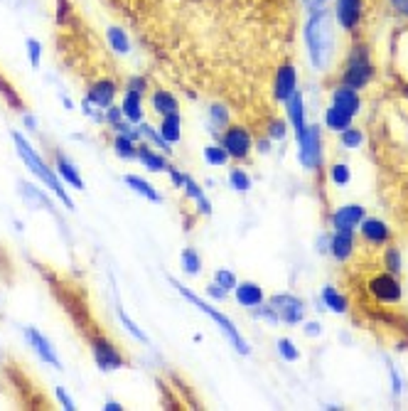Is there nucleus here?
<instances>
[{
	"instance_id": "49530a36",
	"label": "nucleus",
	"mask_w": 408,
	"mask_h": 411,
	"mask_svg": "<svg viewBox=\"0 0 408 411\" xmlns=\"http://www.w3.org/2000/svg\"><path fill=\"white\" fill-rule=\"evenodd\" d=\"M148 79L143 74H136V76H131V79H128V84H126V89L128 91H136V94H141L143 99H146V94H148Z\"/></svg>"
},
{
	"instance_id": "b1692460",
	"label": "nucleus",
	"mask_w": 408,
	"mask_h": 411,
	"mask_svg": "<svg viewBox=\"0 0 408 411\" xmlns=\"http://www.w3.org/2000/svg\"><path fill=\"white\" fill-rule=\"evenodd\" d=\"M121 111H123V116H126V121L141 123L143 121V96L136 94V91H128L126 89V96H123Z\"/></svg>"
},
{
	"instance_id": "9b49d317",
	"label": "nucleus",
	"mask_w": 408,
	"mask_h": 411,
	"mask_svg": "<svg viewBox=\"0 0 408 411\" xmlns=\"http://www.w3.org/2000/svg\"><path fill=\"white\" fill-rule=\"evenodd\" d=\"M25 337H28L30 347H33V350L37 352V357L42 359V362H47V364H52V367L62 369V362H59V357H57V352H54V347H52V342L42 335V332L37 330V328H25Z\"/></svg>"
},
{
	"instance_id": "0eeeda50",
	"label": "nucleus",
	"mask_w": 408,
	"mask_h": 411,
	"mask_svg": "<svg viewBox=\"0 0 408 411\" xmlns=\"http://www.w3.org/2000/svg\"><path fill=\"white\" fill-rule=\"evenodd\" d=\"M366 291H369V296L374 298L376 303H386V306L399 303L401 298H404V289H401V284L396 281V274H389V271H379V274L371 276V279L366 281Z\"/></svg>"
},
{
	"instance_id": "3c124183",
	"label": "nucleus",
	"mask_w": 408,
	"mask_h": 411,
	"mask_svg": "<svg viewBox=\"0 0 408 411\" xmlns=\"http://www.w3.org/2000/svg\"><path fill=\"white\" fill-rule=\"evenodd\" d=\"M206 294H209V298H214V301H226V291L219 284H214V281L206 286Z\"/></svg>"
},
{
	"instance_id": "7ed1b4c3",
	"label": "nucleus",
	"mask_w": 408,
	"mask_h": 411,
	"mask_svg": "<svg viewBox=\"0 0 408 411\" xmlns=\"http://www.w3.org/2000/svg\"><path fill=\"white\" fill-rule=\"evenodd\" d=\"M13 143H15V148H18V156L23 158V163L28 166V170L35 173V175L42 180V183L52 190V192H54L57 197H59L62 202H64L66 209H74V199H71L69 195H66V190H64V185H62V180L57 178L54 173H52V168L47 166V163H45L42 158H40L37 153H35V148L30 146V143L25 141V138L20 136V133H13Z\"/></svg>"
},
{
	"instance_id": "473e14b6",
	"label": "nucleus",
	"mask_w": 408,
	"mask_h": 411,
	"mask_svg": "<svg viewBox=\"0 0 408 411\" xmlns=\"http://www.w3.org/2000/svg\"><path fill=\"white\" fill-rule=\"evenodd\" d=\"M138 131H141V138H148V141L153 143L155 148H160V151H165V156H170L173 153V148H170V143L165 141L163 136H160V131L158 128H153L151 123H138Z\"/></svg>"
},
{
	"instance_id": "39448f33",
	"label": "nucleus",
	"mask_w": 408,
	"mask_h": 411,
	"mask_svg": "<svg viewBox=\"0 0 408 411\" xmlns=\"http://www.w3.org/2000/svg\"><path fill=\"white\" fill-rule=\"evenodd\" d=\"M298 161L305 170L322 168V128L308 126L303 136H298Z\"/></svg>"
},
{
	"instance_id": "dca6fc26",
	"label": "nucleus",
	"mask_w": 408,
	"mask_h": 411,
	"mask_svg": "<svg viewBox=\"0 0 408 411\" xmlns=\"http://www.w3.org/2000/svg\"><path fill=\"white\" fill-rule=\"evenodd\" d=\"M366 217V209L361 204H344L332 214V227L334 229H354Z\"/></svg>"
},
{
	"instance_id": "09e8293b",
	"label": "nucleus",
	"mask_w": 408,
	"mask_h": 411,
	"mask_svg": "<svg viewBox=\"0 0 408 411\" xmlns=\"http://www.w3.org/2000/svg\"><path fill=\"white\" fill-rule=\"evenodd\" d=\"M389 10L399 18L408 20V0H389Z\"/></svg>"
},
{
	"instance_id": "c03bdc74",
	"label": "nucleus",
	"mask_w": 408,
	"mask_h": 411,
	"mask_svg": "<svg viewBox=\"0 0 408 411\" xmlns=\"http://www.w3.org/2000/svg\"><path fill=\"white\" fill-rule=\"evenodd\" d=\"M25 47H28V57H30V64H33V69H37L40 62H42V45H40V40L28 37Z\"/></svg>"
},
{
	"instance_id": "393cba45",
	"label": "nucleus",
	"mask_w": 408,
	"mask_h": 411,
	"mask_svg": "<svg viewBox=\"0 0 408 411\" xmlns=\"http://www.w3.org/2000/svg\"><path fill=\"white\" fill-rule=\"evenodd\" d=\"M18 187H20V195H23V199L30 204V207L49 209V212H52V202L47 199V195H45L42 190H37L35 185H28V183H18Z\"/></svg>"
},
{
	"instance_id": "a878e982",
	"label": "nucleus",
	"mask_w": 408,
	"mask_h": 411,
	"mask_svg": "<svg viewBox=\"0 0 408 411\" xmlns=\"http://www.w3.org/2000/svg\"><path fill=\"white\" fill-rule=\"evenodd\" d=\"M352 118L354 116H349L347 111L337 109V106H330V109L325 111V126H327L330 131H334V133H342V131H347V128L352 126Z\"/></svg>"
},
{
	"instance_id": "9d476101",
	"label": "nucleus",
	"mask_w": 408,
	"mask_h": 411,
	"mask_svg": "<svg viewBox=\"0 0 408 411\" xmlns=\"http://www.w3.org/2000/svg\"><path fill=\"white\" fill-rule=\"evenodd\" d=\"M334 20L344 33H357L364 20V0H334Z\"/></svg>"
},
{
	"instance_id": "a211bd4d",
	"label": "nucleus",
	"mask_w": 408,
	"mask_h": 411,
	"mask_svg": "<svg viewBox=\"0 0 408 411\" xmlns=\"http://www.w3.org/2000/svg\"><path fill=\"white\" fill-rule=\"evenodd\" d=\"M286 111H288L291 123L296 126V136H303L308 128V121H305V99H303L301 91H296V94L286 101Z\"/></svg>"
},
{
	"instance_id": "ea45409f",
	"label": "nucleus",
	"mask_w": 408,
	"mask_h": 411,
	"mask_svg": "<svg viewBox=\"0 0 408 411\" xmlns=\"http://www.w3.org/2000/svg\"><path fill=\"white\" fill-rule=\"evenodd\" d=\"M330 178H332V183L337 185V187H344V185L352 180V170H349L347 163H334V166L330 168Z\"/></svg>"
},
{
	"instance_id": "7c9ffc66",
	"label": "nucleus",
	"mask_w": 408,
	"mask_h": 411,
	"mask_svg": "<svg viewBox=\"0 0 408 411\" xmlns=\"http://www.w3.org/2000/svg\"><path fill=\"white\" fill-rule=\"evenodd\" d=\"M322 303L332 313H347V308H349L347 298L339 294V291L334 289V286H325V289H322Z\"/></svg>"
},
{
	"instance_id": "8fccbe9b",
	"label": "nucleus",
	"mask_w": 408,
	"mask_h": 411,
	"mask_svg": "<svg viewBox=\"0 0 408 411\" xmlns=\"http://www.w3.org/2000/svg\"><path fill=\"white\" fill-rule=\"evenodd\" d=\"M57 399H59V404L64 407L66 411H74L76 407H74V399L69 397V394L64 392V387H57Z\"/></svg>"
},
{
	"instance_id": "4c0bfd02",
	"label": "nucleus",
	"mask_w": 408,
	"mask_h": 411,
	"mask_svg": "<svg viewBox=\"0 0 408 411\" xmlns=\"http://www.w3.org/2000/svg\"><path fill=\"white\" fill-rule=\"evenodd\" d=\"M339 136H342V146L347 148V151H357V148H361V143H364L361 128H354V126H349L347 131H342Z\"/></svg>"
},
{
	"instance_id": "58836bf2",
	"label": "nucleus",
	"mask_w": 408,
	"mask_h": 411,
	"mask_svg": "<svg viewBox=\"0 0 408 411\" xmlns=\"http://www.w3.org/2000/svg\"><path fill=\"white\" fill-rule=\"evenodd\" d=\"M276 345H278V354H281L286 362H298V359H301V350H298L296 342H293L291 337H281Z\"/></svg>"
},
{
	"instance_id": "2f4dec72",
	"label": "nucleus",
	"mask_w": 408,
	"mask_h": 411,
	"mask_svg": "<svg viewBox=\"0 0 408 411\" xmlns=\"http://www.w3.org/2000/svg\"><path fill=\"white\" fill-rule=\"evenodd\" d=\"M113 151H116V156L123 158V161H136V158H138L136 141H131V138L121 136V133H118V136L113 138Z\"/></svg>"
},
{
	"instance_id": "5701e85b",
	"label": "nucleus",
	"mask_w": 408,
	"mask_h": 411,
	"mask_svg": "<svg viewBox=\"0 0 408 411\" xmlns=\"http://www.w3.org/2000/svg\"><path fill=\"white\" fill-rule=\"evenodd\" d=\"M138 161L146 166V170L151 173H168V158L160 156V153H155L153 148L148 146H138Z\"/></svg>"
},
{
	"instance_id": "aec40b11",
	"label": "nucleus",
	"mask_w": 408,
	"mask_h": 411,
	"mask_svg": "<svg viewBox=\"0 0 408 411\" xmlns=\"http://www.w3.org/2000/svg\"><path fill=\"white\" fill-rule=\"evenodd\" d=\"M234 296H236V303L244 308H256L263 303V289L258 284H254V281H241V284H236Z\"/></svg>"
},
{
	"instance_id": "de8ad7c7",
	"label": "nucleus",
	"mask_w": 408,
	"mask_h": 411,
	"mask_svg": "<svg viewBox=\"0 0 408 411\" xmlns=\"http://www.w3.org/2000/svg\"><path fill=\"white\" fill-rule=\"evenodd\" d=\"M69 15H71L69 0H57V23H59V25H66Z\"/></svg>"
},
{
	"instance_id": "603ef678",
	"label": "nucleus",
	"mask_w": 408,
	"mask_h": 411,
	"mask_svg": "<svg viewBox=\"0 0 408 411\" xmlns=\"http://www.w3.org/2000/svg\"><path fill=\"white\" fill-rule=\"evenodd\" d=\"M168 175H170V180H173L175 187H182V185H185V173L180 170V168H173V166H170V168H168Z\"/></svg>"
},
{
	"instance_id": "4d7b16f0",
	"label": "nucleus",
	"mask_w": 408,
	"mask_h": 411,
	"mask_svg": "<svg viewBox=\"0 0 408 411\" xmlns=\"http://www.w3.org/2000/svg\"><path fill=\"white\" fill-rule=\"evenodd\" d=\"M317 251H320V254H327V251H330V236L327 234H322L317 239Z\"/></svg>"
},
{
	"instance_id": "4be33fe9",
	"label": "nucleus",
	"mask_w": 408,
	"mask_h": 411,
	"mask_svg": "<svg viewBox=\"0 0 408 411\" xmlns=\"http://www.w3.org/2000/svg\"><path fill=\"white\" fill-rule=\"evenodd\" d=\"M57 173H59V180H64V183L71 185L74 190H84L79 170H76L74 163H71L66 156H62V153H57Z\"/></svg>"
},
{
	"instance_id": "4468645a",
	"label": "nucleus",
	"mask_w": 408,
	"mask_h": 411,
	"mask_svg": "<svg viewBox=\"0 0 408 411\" xmlns=\"http://www.w3.org/2000/svg\"><path fill=\"white\" fill-rule=\"evenodd\" d=\"M332 106L347 111L349 116H357L359 111H361L359 89H354V86H347V84L334 86V89H332Z\"/></svg>"
},
{
	"instance_id": "c85d7f7f",
	"label": "nucleus",
	"mask_w": 408,
	"mask_h": 411,
	"mask_svg": "<svg viewBox=\"0 0 408 411\" xmlns=\"http://www.w3.org/2000/svg\"><path fill=\"white\" fill-rule=\"evenodd\" d=\"M106 40H108V45H111V50L116 54H128L131 52V40H128V35H126V30L123 28H108L106 30Z\"/></svg>"
},
{
	"instance_id": "6ab92c4d",
	"label": "nucleus",
	"mask_w": 408,
	"mask_h": 411,
	"mask_svg": "<svg viewBox=\"0 0 408 411\" xmlns=\"http://www.w3.org/2000/svg\"><path fill=\"white\" fill-rule=\"evenodd\" d=\"M151 106H153V111H155L158 116H168V114H175V111H180L177 96H175L173 91L163 89V86L153 89V94H151Z\"/></svg>"
},
{
	"instance_id": "f704fd0d",
	"label": "nucleus",
	"mask_w": 408,
	"mask_h": 411,
	"mask_svg": "<svg viewBox=\"0 0 408 411\" xmlns=\"http://www.w3.org/2000/svg\"><path fill=\"white\" fill-rule=\"evenodd\" d=\"M204 161L209 163V166H214V168H224L231 158H229V153L224 151L221 143H211V146L204 148Z\"/></svg>"
},
{
	"instance_id": "a19ab883",
	"label": "nucleus",
	"mask_w": 408,
	"mask_h": 411,
	"mask_svg": "<svg viewBox=\"0 0 408 411\" xmlns=\"http://www.w3.org/2000/svg\"><path fill=\"white\" fill-rule=\"evenodd\" d=\"M116 313H118V318H121L123 328H126V330H128V332H131V335H133V337H136V340H138V342H146V345H148V342H151V340H148V335H146V332H143V330H141V328H138V325H136V323H133V320H131V318H128V316H126V311H123V308H121V306H118V311H116Z\"/></svg>"
},
{
	"instance_id": "ddd939ff",
	"label": "nucleus",
	"mask_w": 408,
	"mask_h": 411,
	"mask_svg": "<svg viewBox=\"0 0 408 411\" xmlns=\"http://www.w3.org/2000/svg\"><path fill=\"white\" fill-rule=\"evenodd\" d=\"M330 254L344 264L352 259L354 254V229H334V234L330 236Z\"/></svg>"
},
{
	"instance_id": "f3484780",
	"label": "nucleus",
	"mask_w": 408,
	"mask_h": 411,
	"mask_svg": "<svg viewBox=\"0 0 408 411\" xmlns=\"http://www.w3.org/2000/svg\"><path fill=\"white\" fill-rule=\"evenodd\" d=\"M361 236L371 246H386L391 239V229L381 219H361Z\"/></svg>"
},
{
	"instance_id": "72a5a7b5",
	"label": "nucleus",
	"mask_w": 408,
	"mask_h": 411,
	"mask_svg": "<svg viewBox=\"0 0 408 411\" xmlns=\"http://www.w3.org/2000/svg\"><path fill=\"white\" fill-rule=\"evenodd\" d=\"M229 185L234 192L246 195L251 190V175L244 170V168H231L229 170Z\"/></svg>"
},
{
	"instance_id": "a18cd8bd",
	"label": "nucleus",
	"mask_w": 408,
	"mask_h": 411,
	"mask_svg": "<svg viewBox=\"0 0 408 411\" xmlns=\"http://www.w3.org/2000/svg\"><path fill=\"white\" fill-rule=\"evenodd\" d=\"M182 190H185V197H190V199H194L197 202L199 197L204 195V190H202V185L197 183L192 175H185V185H182Z\"/></svg>"
},
{
	"instance_id": "412c9836",
	"label": "nucleus",
	"mask_w": 408,
	"mask_h": 411,
	"mask_svg": "<svg viewBox=\"0 0 408 411\" xmlns=\"http://www.w3.org/2000/svg\"><path fill=\"white\" fill-rule=\"evenodd\" d=\"M163 121H160V136L165 138V141L173 146V143H177L180 138H182V116H180V111H175V114H168V116H160Z\"/></svg>"
},
{
	"instance_id": "f03ea898",
	"label": "nucleus",
	"mask_w": 408,
	"mask_h": 411,
	"mask_svg": "<svg viewBox=\"0 0 408 411\" xmlns=\"http://www.w3.org/2000/svg\"><path fill=\"white\" fill-rule=\"evenodd\" d=\"M170 284H173V289H177V294L185 298V301H190L194 308H197L199 313H204V316H209L211 320L216 323V328H219V332L226 337V340L231 342V347H234L239 354H251V347H249V342L241 337V332H239V328L234 325V320H231L229 316H224L221 311H216L211 303H204L199 296H194L192 291L187 289V286H182L180 281H175V279H170Z\"/></svg>"
},
{
	"instance_id": "bb28decb",
	"label": "nucleus",
	"mask_w": 408,
	"mask_h": 411,
	"mask_svg": "<svg viewBox=\"0 0 408 411\" xmlns=\"http://www.w3.org/2000/svg\"><path fill=\"white\" fill-rule=\"evenodd\" d=\"M0 99H3L5 104L10 106V109H15V111H25V101H23V96H20V91L15 89L13 81L5 79L3 71H0Z\"/></svg>"
},
{
	"instance_id": "2eb2a0df",
	"label": "nucleus",
	"mask_w": 408,
	"mask_h": 411,
	"mask_svg": "<svg viewBox=\"0 0 408 411\" xmlns=\"http://www.w3.org/2000/svg\"><path fill=\"white\" fill-rule=\"evenodd\" d=\"M116 91H118L116 81L106 79V76H103V79L94 81V84L89 86V91H86V99H89L94 106H99V109H108V106L113 104V99H116Z\"/></svg>"
},
{
	"instance_id": "5fc2aeb1",
	"label": "nucleus",
	"mask_w": 408,
	"mask_h": 411,
	"mask_svg": "<svg viewBox=\"0 0 408 411\" xmlns=\"http://www.w3.org/2000/svg\"><path fill=\"white\" fill-rule=\"evenodd\" d=\"M305 335L308 337H320L322 335V325H320V323H305Z\"/></svg>"
},
{
	"instance_id": "1a4fd4ad",
	"label": "nucleus",
	"mask_w": 408,
	"mask_h": 411,
	"mask_svg": "<svg viewBox=\"0 0 408 411\" xmlns=\"http://www.w3.org/2000/svg\"><path fill=\"white\" fill-rule=\"evenodd\" d=\"M271 303L273 308H276L278 318H281V323H288V325H298V323L305 320V313H308V306L303 298L293 296V294H276L271 296Z\"/></svg>"
},
{
	"instance_id": "e433bc0d",
	"label": "nucleus",
	"mask_w": 408,
	"mask_h": 411,
	"mask_svg": "<svg viewBox=\"0 0 408 411\" xmlns=\"http://www.w3.org/2000/svg\"><path fill=\"white\" fill-rule=\"evenodd\" d=\"M384 266L389 274H401V269H404V259H401V251L396 249V246H389V249L384 251Z\"/></svg>"
},
{
	"instance_id": "6e6552de",
	"label": "nucleus",
	"mask_w": 408,
	"mask_h": 411,
	"mask_svg": "<svg viewBox=\"0 0 408 411\" xmlns=\"http://www.w3.org/2000/svg\"><path fill=\"white\" fill-rule=\"evenodd\" d=\"M91 354H94V362L99 364V369H103V372L121 369L128 362V357L118 350V345L108 335H101L99 340L91 342Z\"/></svg>"
},
{
	"instance_id": "cd10ccee",
	"label": "nucleus",
	"mask_w": 408,
	"mask_h": 411,
	"mask_svg": "<svg viewBox=\"0 0 408 411\" xmlns=\"http://www.w3.org/2000/svg\"><path fill=\"white\" fill-rule=\"evenodd\" d=\"M126 185L131 190H136L141 197H146V199H151V202H163V195L158 192V190L153 187L148 180H143V178H136V175H126Z\"/></svg>"
},
{
	"instance_id": "20e7f679",
	"label": "nucleus",
	"mask_w": 408,
	"mask_h": 411,
	"mask_svg": "<svg viewBox=\"0 0 408 411\" xmlns=\"http://www.w3.org/2000/svg\"><path fill=\"white\" fill-rule=\"evenodd\" d=\"M374 74H376V66H374V59H371L369 45L364 42L352 45L342 66V84L354 86V89H364L374 79Z\"/></svg>"
},
{
	"instance_id": "37998d69",
	"label": "nucleus",
	"mask_w": 408,
	"mask_h": 411,
	"mask_svg": "<svg viewBox=\"0 0 408 411\" xmlns=\"http://www.w3.org/2000/svg\"><path fill=\"white\" fill-rule=\"evenodd\" d=\"M286 133H288V123L283 121V118H271V121H268L266 136L271 138V141H283Z\"/></svg>"
},
{
	"instance_id": "052dcab7",
	"label": "nucleus",
	"mask_w": 408,
	"mask_h": 411,
	"mask_svg": "<svg viewBox=\"0 0 408 411\" xmlns=\"http://www.w3.org/2000/svg\"><path fill=\"white\" fill-rule=\"evenodd\" d=\"M404 94H406V96H408V84H406V86H404Z\"/></svg>"
},
{
	"instance_id": "c756f323",
	"label": "nucleus",
	"mask_w": 408,
	"mask_h": 411,
	"mask_svg": "<svg viewBox=\"0 0 408 411\" xmlns=\"http://www.w3.org/2000/svg\"><path fill=\"white\" fill-rule=\"evenodd\" d=\"M209 126L214 136H221L224 128L229 126V109L224 104H211L209 106Z\"/></svg>"
},
{
	"instance_id": "bf43d9fd",
	"label": "nucleus",
	"mask_w": 408,
	"mask_h": 411,
	"mask_svg": "<svg viewBox=\"0 0 408 411\" xmlns=\"http://www.w3.org/2000/svg\"><path fill=\"white\" fill-rule=\"evenodd\" d=\"M325 3H327V0H310V10H320V8H325Z\"/></svg>"
},
{
	"instance_id": "f8f14e48",
	"label": "nucleus",
	"mask_w": 408,
	"mask_h": 411,
	"mask_svg": "<svg viewBox=\"0 0 408 411\" xmlns=\"http://www.w3.org/2000/svg\"><path fill=\"white\" fill-rule=\"evenodd\" d=\"M273 91H276V99L286 104L293 94L298 91V71L293 64H283L278 66L276 74V84H273Z\"/></svg>"
},
{
	"instance_id": "13d9d810",
	"label": "nucleus",
	"mask_w": 408,
	"mask_h": 411,
	"mask_svg": "<svg viewBox=\"0 0 408 411\" xmlns=\"http://www.w3.org/2000/svg\"><path fill=\"white\" fill-rule=\"evenodd\" d=\"M103 409H106V411H121L123 407L118 402H106V404H103Z\"/></svg>"
},
{
	"instance_id": "f257e3e1",
	"label": "nucleus",
	"mask_w": 408,
	"mask_h": 411,
	"mask_svg": "<svg viewBox=\"0 0 408 411\" xmlns=\"http://www.w3.org/2000/svg\"><path fill=\"white\" fill-rule=\"evenodd\" d=\"M305 50L310 64L315 69H325L330 64V57H332L334 50V35H332V20H330V13L325 8L320 10H310V18L305 23Z\"/></svg>"
},
{
	"instance_id": "79ce46f5",
	"label": "nucleus",
	"mask_w": 408,
	"mask_h": 411,
	"mask_svg": "<svg viewBox=\"0 0 408 411\" xmlns=\"http://www.w3.org/2000/svg\"><path fill=\"white\" fill-rule=\"evenodd\" d=\"M214 284H219L221 289L229 294V291H234L236 289V284H239V279L234 276V271H229V269H216L214 271Z\"/></svg>"
},
{
	"instance_id": "423d86ee",
	"label": "nucleus",
	"mask_w": 408,
	"mask_h": 411,
	"mask_svg": "<svg viewBox=\"0 0 408 411\" xmlns=\"http://www.w3.org/2000/svg\"><path fill=\"white\" fill-rule=\"evenodd\" d=\"M219 143L224 146V151L229 153V158L234 161H246L254 148V138H251V131L246 126H239V123H229L224 128V133L219 136Z\"/></svg>"
},
{
	"instance_id": "864d4df0",
	"label": "nucleus",
	"mask_w": 408,
	"mask_h": 411,
	"mask_svg": "<svg viewBox=\"0 0 408 411\" xmlns=\"http://www.w3.org/2000/svg\"><path fill=\"white\" fill-rule=\"evenodd\" d=\"M391 384H394V394H401V392H404V379L399 377L396 367H391Z\"/></svg>"
},
{
	"instance_id": "c9c22d12",
	"label": "nucleus",
	"mask_w": 408,
	"mask_h": 411,
	"mask_svg": "<svg viewBox=\"0 0 408 411\" xmlns=\"http://www.w3.org/2000/svg\"><path fill=\"white\" fill-rule=\"evenodd\" d=\"M182 271L187 276H197L199 271H202V259H199V254L192 246H187V249L182 251Z\"/></svg>"
},
{
	"instance_id": "6e6d98bb",
	"label": "nucleus",
	"mask_w": 408,
	"mask_h": 411,
	"mask_svg": "<svg viewBox=\"0 0 408 411\" xmlns=\"http://www.w3.org/2000/svg\"><path fill=\"white\" fill-rule=\"evenodd\" d=\"M256 148H258V153H261V156H266V153H271V138H261V141L256 143Z\"/></svg>"
}]
</instances>
